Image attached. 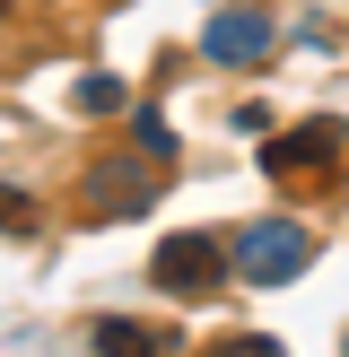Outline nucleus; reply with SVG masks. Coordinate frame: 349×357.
<instances>
[{"label": "nucleus", "mask_w": 349, "mask_h": 357, "mask_svg": "<svg viewBox=\"0 0 349 357\" xmlns=\"http://www.w3.org/2000/svg\"><path fill=\"white\" fill-rule=\"evenodd\" d=\"M140 149H149V157H166V149H174V131H166V114H140Z\"/></svg>", "instance_id": "0eeeda50"}, {"label": "nucleus", "mask_w": 349, "mask_h": 357, "mask_svg": "<svg viewBox=\"0 0 349 357\" xmlns=\"http://www.w3.org/2000/svg\"><path fill=\"white\" fill-rule=\"evenodd\" d=\"M341 349H349V340H341Z\"/></svg>", "instance_id": "9d476101"}, {"label": "nucleus", "mask_w": 349, "mask_h": 357, "mask_svg": "<svg viewBox=\"0 0 349 357\" xmlns=\"http://www.w3.org/2000/svg\"><path fill=\"white\" fill-rule=\"evenodd\" d=\"M27 218V201H17V192H0V227H17Z\"/></svg>", "instance_id": "6e6552de"}, {"label": "nucleus", "mask_w": 349, "mask_h": 357, "mask_svg": "<svg viewBox=\"0 0 349 357\" xmlns=\"http://www.w3.org/2000/svg\"><path fill=\"white\" fill-rule=\"evenodd\" d=\"M341 122H332V114H314V122H297V131H279L271 139V157H262V166H271L279 174V183H297V174H314V166H332V157H341Z\"/></svg>", "instance_id": "7ed1b4c3"}, {"label": "nucleus", "mask_w": 349, "mask_h": 357, "mask_svg": "<svg viewBox=\"0 0 349 357\" xmlns=\"http://www.w3.org/2000/svg\"><path fill=\"white\" fill-rule=\"evenodd\" d=\"M306 261H314V236L288 227V218H253L236 244H227V271L253 279V288H279V279H297Z\"/></svg>", "instance_id": "f257e3e1"}, {"label": "nucleus", "mask_w": 349, "mask_h": 357, "mask_svg": "<svg viewBox=\"0 0 349 357\" xmlns=\"http://www.w3.org/2000/svg\"><path fill=\"white\" fill-rule=\"evenodd\" d=\"M0 9H9V0H0Z\"/></svg>", "instance_id": "1a4fd4ad"}, {"label": "nucleus", "mask_w": 349, "mask_h": 357, "mask_svg": "<svg viewBox=\"0 0 349 357\" xmlns=\"http://www.w3.org/2000/svg\"><path fill=\"white\" fill-rule=\"evenodd\" d=\"M201 52L209 61H262V52H271V17L262 9H218L201 26Z\"/></svg>", "instance_id": "20e7f679"}, {"label": "nucleus", "mask_w": 349, "mask_h": 357, "mask_svg": "<svg viewBox=\"0 0 349 357\" xmlns=\"http://www.w3.org/2000/svg\"><path fill=\"white\" fill-rule=\"evenodd\" d=\"M122 105H131V96H122V79H114V70L79 79V114H122Z\"/></svg>", "instance_id": "423d86ee"}, {"label": "nucleus", "mask_w": 349, "mask_h": 357, "mask_svg": "<svg viewBox=\"0 0 349 357\" xmlns=\"http://www.w3.org/2000/svg\"><path fill=\"white\" fill-rule=\"evenodd\" d=\"M96 357H166L149 323H96Z\"/></svg>", "instance_id": "39448f33"}, {"label": "nucleus", "mask_w": 349, "mask_h": 357, "mask_svg": "<svg viewBox=\"0 0 349 357\" xmlns=\"http://www.w3.org/2000/svg\"><path fill=\"white\" fill-rule=\"evenodd\" d=\"M157 279H166L174 296H209V288L227 279V244H218V236H201V227H184V236L157 244Z\"/></svg>", "instance_id": "f03ea898"}]
</instances>
